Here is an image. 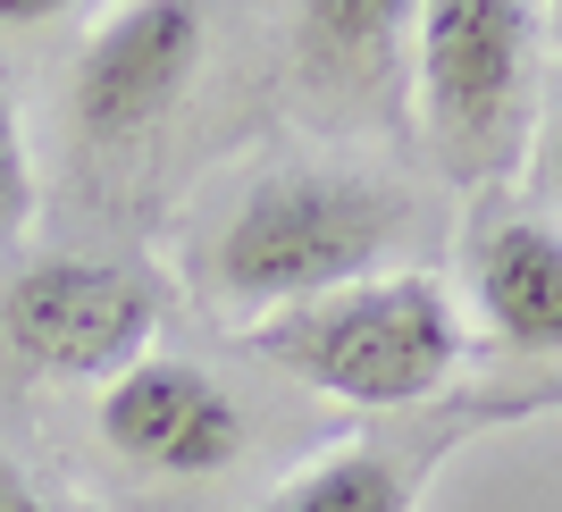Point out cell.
I'll return each mask as SVG.
<instances>
[{
	"mask_svg": "<svg viewBox=\"0 0 562 512\" xmlns=\"http://www.w3.org/2000/svg\"><path fill=\"white\" fill-rule=\"evenodd\" d=\"M538 25H546V34H562V9H538Z\"/></svg>",
	"mask_w": 562,
	"mask_h": 512,
	"instance_id": "obj_14",
	"label": "cell"
},
{
	"mask_svg": "<svg viewBox=\"0 0 562 512\" xmlns=\"http://www.w3.org/2000/svg\"><path fill=\"white\" fill-rule=\"evenodd\" d=\"M244 345L328 403L403 412V403H428L462 370V303L428 269H378V278H352L319 303L252 320Z\"/></svg>",
	"mask_w": 562,
	"mask_h": 512,
	"instance_id": "obj_2",
	"label": "cell"
},
{
	"mask_svg": "<svg viewBox=\"0 0 562 512\" xmlns=\"http://www.w3.org/2000/svg\"><path fill=\"white\" fill-rule=\"evenodd\" d=\"M0 327L18 345L25 370L43 378H76V387H110L135 361H151V336H160V294L117 269V260H34L9 278L0 294Z\"/></svg>",
	"mask_w": 562,
	"mask_h": 512,
	"instance_id": "obj_4",
	"label": "cell"
},
{
	"mask_svg": "<svg viewBox=\"0 0 562 512\" xmlns=\"http://www.w3.org/2000/svg\"><path fill=\"white\" fill-rule=\"evenodd\" d=\"M546 186L562 193V118H554V135H546Z\"/></svg>",
	"mask_w": 562,
	"mask_h": 512,
	"instance_id": "obj_13",
	"label": "cell"
},
{
	"mask_svg": "<svg viewBox=\"0 0 562 512\" xmlns=\"http://www.w3.org/2000/svg\"><path fill=\"white\" fill-rule=\"evenodd\" d=\"M0 512H50V504H43V488H34V479H25L9 454H0Z\"/></svg>",
	"mask_w": 562,
	"mask_h": 512,
	"instance_id": "obj_12",
	"label": "cell"
},
{
	"mask_svg": "<svg viewBox=\"0 0 562 512\" xmlns=\"http://www.w3.org/2000/svg\"><path fill=\"white\" fill-rule=\"evenodd\" d=\"M202 51H211V25L186 0H126L93 25V43L76 59V135L85 143H143L160 126L186 85L202 76Z\"/></svg>",
	"mask_w": 562,
	"mask_h": 512,
	"instance_id": "obj_5",
	"label": "cell"
},
{
	"mask_svg": "<svg viewBox=\"0 0 562 512\" xmlns=\"http://www.w3.org/2000/svg\"><path fill=\"white\" fill-rule=\"evenodd\" d=\"M34 210H43V186H34V143H25L18 93L0 85V253L34 235Z\"/></svg>",
	"mask_w": 562,
	"mask_h": 512,
	"instance_id": "obj_10",
	"label": "cell"
},
{
	"mask_svg": "<svg viewBox=\"0 0 562 512\" xmlns=\"http://www.w3.org/2000/svg\"><path fill=\"white\" fill-rule=\"evenodd\" d=\"M294 34H303V68L319 76V85H378V76L395 68V43L412 34V9L328 0V9H303Z\"/></svg>",
	"mask_w": 562,
	"mask_h": 512,
	"instance_id": "obj_8",
	"label": "cell"
},
{
	"mask_svg": "<svg viewBox=\"0 0 562 512\" xmlns=\"http://www.w3.org/2000/svg\"><path fill=\"white\" fill-rule=\"evenodd\" d=\"M403 219H412L403 193L370 168H328V160L260 168L211 235V294L227 311L278 320V311L319 303L352 278H378V253L403 235Z\"/></svg>",
	"mask_w": 562,
	"mask_h": 512,
	"instance_id": "obj_1",
	"label": "cell"
},
{
	"mask_svg": "<svg viewBox=\"0 0 562 512\" xmlns=\"http://www.w3.org/2000/svg\"><path fill=\"white\" fill-rule=\"evenodd\" d=\"M470 303L495 345L513 353H562V227L504 210L470 244Z\"/></svg>",
	"mask_w": 562,
	"mask_h": 512,
	"instance_id": "obj_7",
	"label": "cell"
},
{
	"mask_svg": "<svg viewBox=\"0 0 562 512\" xmlns=\"http://www.w3.org/2000/svg\"><path fill=\"white\" fill-rule=\"evenodd\" d=\"M538 9L520 0H428L412 9V101L420 135L453 177H495L529 143Z\"/></svg>",
	"mask_w": 562,
	"mask_h": 512,
	"instance_id": "obj_3",
	"label": "cell"
},
{
	"mask_svg": "<svg viewBox=\"0 0 562 512\" xmlns=\"http://www.w3.org/2000/svg\"><path fill=\"white\" fill-rule=\"evenodd\" d=\"M269 512H412V470L386 454V445L352 437L319 463H303L269 496Z\"/></svg>",
	"mask_w": 562,
	"mask_h": 512,
	"instance_id": "obj_9",
	"label": "cell"
},
{
	"mask_svg": "<svg viewBox=\"0 0 562 512\" xmlns=\"http://www.w3.org/2000/svg\"><path fill=\"white\" fill-rule=\"evenodd\" d=\"M93 420H101L110 454H126L135 470H160V479H211L252 437V420H244L227 378L193 370V361H168V353H151L126 378H110Z\"/></svg>",
	"mask_w": 562,
	"mask_h": 512,
	"instance_id": "obj_6",
	"label": "cell"
},
{
	"mask_svg": "<svg viewBox=\"0 0 562 512\" xmlns=\"http://www.w3.org/2000/svg\"><path fill=\"white\" fill-rule=\"evenodd\" d=\"M76 9L68 0H0V43H25V34H59Z\"/></svg>",
	"mask_w": 562,
	"mask_h": 512,
	"instance_id": "obj_11",
	"label": "cell"
}]
</instances>
